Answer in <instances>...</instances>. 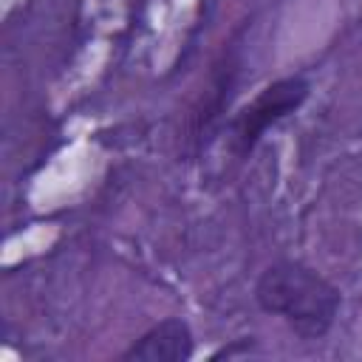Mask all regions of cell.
Here are the masks:
<instances>
[{
  "mask_svg": "<svg viewBox=\"0 0 362 362\" xmlns=\"http://www.w3.org/2000/svg\"><path fill=\"white\" fill-rule=\"evenodd\" d=\"M255 300L266 314L280 317L303 339H322L342 305L334 283L294 260L266 266L255 283Z\"/></svg>",
  "mask_w": 362,
  "mask_h": 362,
  "instance_id": "1",
  "label": "cell"
},
{
  "mask_svg": "<svg viewBox=\"0 0 362 362\" xmlns=\"http://www.w3.org/2000/svg\"><path fill=\"white\" fill-rule=\"evenodd\" d=\"M195 351L192 331L184 320L167 317L141 334L124 354V362H187Z\"/></svg>",
  "mask_w": 362,
  "mask_h": 362,
  "instance_id": "3",
  "label": "cell"
},
{
  "mask_svg": "<svg viewBox=\"0 0 362 362\" xmlns=\"http://www.w3.org/2000/svg\"><path fill=\"white\" fill-rule=\"evenodd\" d=\"M308 96V82L303 76H286L272 82L269 88H263L235 119L229 127V139L232 147L238 150V156L252 153V147L263 139V133L269 127H274L277 122H283L288 113H294Z\"/></svg>",
  "mask_w": 362,
  "mask_h": 362,
  "instance_id": "2",
  "label": "cell"
}]
</instances>
